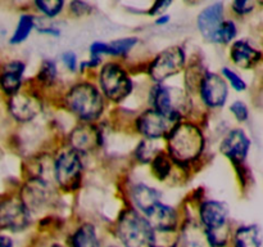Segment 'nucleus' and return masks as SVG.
<instances>
[{
  "label": "nucleus",
  "instance_id": "nucleus-6",
  "mask_svg": "<svg viewBox=\"0 0 263 247\" xmlns=\"http://www.w3.org/2000/svg\"><path fill=\"white\" fill-rule=\"evenodd\" d=\"M84 164L81 154L69 147L62 149L54 157V183L64 192H74L81 187Z\"/></svg>",
  "mask_w": 263,
  "mask_h": 247
},
{
  "label": "nucleus",
  "instance_id": "nucleus-13",
  "mask_svg": "<svg viewBox=\"0 0 263 247\" xmlns=\"http://www.w3.org/2000/svg\"><path fill=\"white\" fill-rule=\"evenodd\" d=\"M43 100L40 95L32 92L17 93L8 99V110L10 116L18 122H31L43 112Z\"/></svg>",
  "mask_w": 263,
  "mask_h": 247
},
{
  "label": "nucleus",
  "instance_id": "nucleus-37",
  "mask_svg": "<svg viewBox=\"0 0 263 247\" xmlns=\"http://www.w3.org/2000/svg\"><path fill=\"white\" fill-rule=\"evenodd\" d=\"M37 31L40 33H45V35H50V36H61V30L57 28L55 26L50 25V26H36Z\"/></svg>",
  "mask_w": 263,
  "mask_h": 247
},
{
  "label": "nucleus",
  "instance_id": "nucleus-41",
  "mask_svg": "<svg viewBox=\"0 0 263 247\" xmlns=\"http://www.w3.org/2000/svg\"><path fill=\"white\" fill-rule=\"evenodd\" d=\"M108 247H118V246H108Z\"/></svg>",
  "mask_w": 263,
  "mask_h": 247
},
{
  "label": "nucleus",
  "instance_id": "nucleus-23",
  "mask_svg": "<svg viewBox=\"0 0 263 247\" xmlns=\"http://www.w3.org/2000/svg\"><path fill=\"white\" fill-rule=\"evenodd\" d=\"M36 27V18L33 17L30 13H25L20 17L18 20L17 26L14 28V32L10 36L9 43L12 45H18V44H22L23 41L27 40L28 36L31 35L33 28Z\"/></svg>",
  "mask_w": 263,
  "mask_h": 247
},
{
  "label": "nucleus",
  "instance_id": "nucleus-32",
  "mask_svg": "<svg viewBox=\"0 0 263 247\" xmlns=\"http://www.w3.org/2000/svg\"><path fill=\"white\" fill-rule=\"evenodd\" d=\"M230 112L234 116L236 121L239 122H246L249 118V108L243 100H235L231 103L230 105Z\"/></svg>",
  "mask_w": 263,
  "mask_h": 247
},
{
  "label": "nucleus",
  "instance_id": "nucleus-40",
  "mask_svg": "<svg viewBox=\"0 0 263 247\" xmlns=\"http://www.w3.org/2000/svg\"><path fill=\"white\" fill-rule=\"evenodd\" d=\"M51 247H63V246H61V244H54V246H51Z\"/></svg>",
  "mask_w": 263,
  "mask_h": 247
},
{
  "label": "nucleus",
  "instance_id": "nucleus-2",
  "mask_svg": "<svg viewBox=\"0 0 263 247\" xmlns=\"http://www.w3.org/2000/svg\"><path fill=\"white\" fill-rule=\"evenodd\" d=\"M64 105L81 122L94 123L103 116L105 98L99 86L90 81H79L67 89L63 97Z\"/></svg>",
  "mask_w": 263,
  "mask_h": 247
},
{
  "label": "nucleus",
  "instance_id": "nucleus-33",
  "mask_svg": "<svg viewBox=\"0 0 263 247\" xmlns=\"http://www.w3.org/2000/svg\"><path fill=\"white\" fill-rule=\"evenodd\" d=\"M61 61L63 63V66L66 67L67 71H69L71 74H74L77 72V69H80V63L79 59H77V56L74 51L67 50L64 51L61 56Z\"/></svg>",
  "mask_w": 263,
  "mask_h": 247
},
{
  "label": "nucleus",
  "instance_id": "nucleus-36",
  "mask_svg": "<svg viewBox=\"0 0 263 247\" xmlns=\"http://www.w3.org/2000/svg\"><path fill=\"white\" fill-rule=\"evenodd\" d=\"M170 5H171V2H163V0H162V2L154 3L153 7H152L151 10H149V14L151 15L164 14V10H166Z\"/></svg>",
  "mask_w": 263,
  "mask_h": 247
},
{
  "label": "nucleus",
  "instance_id": "nucleus-34",
  "mask_svg": "<svg viewBox=\"0 0 263 247\" xmlns=\"http://www.w3.org/2000/svg\"><path fill=\"white\" fill-rule=\"evenodd\" d=\"M256 8V3L249 2V0H240V2H234L231 4V9L238 15H247L252 13Z\"/></svg>",
  "mask_w": 263,
  "mask_h": 247
},
{
  "label": "nucleus",
  "instance_id": "nucleus-17",
  "mask_svg": "<svg viewBox=\"0 0 263 247\" xmlns=\"http://www.w3.org/2000/svg\"><path fill=\"white\" fill-rule=\"evenodd\" d=\"M25 72L26 63L23 61L12 59L5 62L0 68V90L9 98L20 93Z\"/></svg>",
  "mask_w": 263,
  "mask_h": 247
},
{
  "label": "nucleus",
  "instance_id": "nucleus-28",
  "mask_svg": "<svg viewBox=\"0 0 263 247\" xmlns=\"http://www.w3.org/2000/svg\"><path fill=\"white\" fill-rule=\"evenodd\" d=\"M238 35V26L233 20H225L222 25L218 28L217 33L215 35L213 43L220 44V45H228L233 43Z\"/></svg>",
  "mask_w": 263,
  "mask_h": 247
},
{
  "label": "nucleus",
  "instance_id": "nucleus-1",
  "mask_svg": "<svg viewBox=\"0 0 263 247\" xmlns=\"http://www.w3.org/2000/svg\"><path fill=\"white\" fill-rule=\"evenodd\" d=\"M166 152L177 166H187L197 161L205 148V136L200 126L181 120L166 138Z\"/></svg>",
  "mask_w": 263,
  "mask_h": 247
},
{
  "label": "nucleus",
  "instance_id": "nucleus-8",
  "mask_svg": "<svg viewBox=\"0 0 263 247\" xmlns=\"http://www.w3.org/2000/svg\"><path fill=\"white\" fill-rule=\"evenodd\" d=\"M186 53L181 45H171L159 51L148 66V75L154 84H164L168 79L184 71Z\"/></svg>",
  "mask_w": 263,
  "mask_h": 247
},
{
  "label": "nucleus",
  "instance_id": "nucleus-18",
  "mask_svg": "<svg viewBox=\"0 0 263 247\" xmlns=\"http://www.w3.org/2000/svg\"><path fill=\"white\" fill-rule=\"evenodd\" d=\"M143 215L153 231H176L179 225V211L167 203H157Z\"/></svg>",
  "mask_w": 263,
  "mask_h": 247
},
{
  "label": "nucleus",
  "instance_id": "nucleus-20",
  "mask_svg": "<svg viewBox=\"0 0 263 247\" xmlns=\"http://www.w3.org/2000/svg\"><path fill=\"white\" fill-rule=\"evenodd\" d=\"M130 198L134 208L138 210L139 213L145 214L154 205L162 202V193L157 188L151 187L145 183H138L131 187Z\"/></svg>",
  "mask_w": 263,
  "mask_h": 247
},
{
  "label": "nucleus",
  "instance_id": "nucleus-16",
  "mask_svg": "<svg viewBox=\"0 0 263 247\" xmlns=\"http://www.w3.org/2000/svg\"><path fill=\"white\" fill-rule=\"evenodd\" d=\"M225 21V5L223 3H212L198 14L197 26L200 35L210 43H213L215 35Z\"/></svg>",
  "mask_w": 263,
  "mask_h": 247
},
{
  "label": "nucleus",
  "instance_id": "nucleus-35",
  "mask_svg": "<svg viewBox=\"0 0 263 247\" xmlns=\"http://www.w3.org/2000/svg\"><path fill=\"white\" fill-rule=\"evenodd\" d=\"M92 7L86 2H72L69 4V12L76 17H84L91 13Z\"/></svg>",
  "mask_w": 263,
  "mask_h": 247
},
{
  "label": "nucleus",
  "instance_id": "nucleus-30",
  "mask_svg": "<svg viewBox=\"0 0 263 247\" xmlns=\"http://www.w3.org/2000/svg\"><path fill=\"white\" fill-rule=\"evenodd\" d=\"M36 9L45 17L54 18L62 13L64 8L63 0H37L35 2Z\"/></svg>",
  "mask_w": 263,
  "mask_h": 247
},
{
  "label": "nucleus",
  "instance_id": "nucleus-26",
  "mask_svg": "<svg viewBox=\"0 0 263 247\" xmlns=\"http://www.w3.org/2000/svg\"><path fill=\"white\" fill-rule=\"evenodd\" d=\"M139 43L138 38H121L108 43V56L126 57Z\"/></svg>",
  "mask_w": 263,
  "mask_h": 247
},
{
  "label": "nucleus",
  "instance_id": "nucleus-9",
  "mask_svg": "<svg viewBox=\"0 0 263 247\" xmlns=\"http://www.w3.org/2000/svg\"><path fill=\"white\" fill-rule=\"evenodd\" d=\"M149 102L154 110L181 118L190 105V99L184 90L166 84H154L151 87Z\"/></svg>",
  "mask_w": 263,
  "mask_h": 247
},
{
  "label": "nucleus",
  "instance_id": "nucleus-38",
  "mask_svg": "<svg viewBox=\"0 0 263 247\" xmlns=\"http://www.w3.org/2000/svg\"><path fill=\"white\" fill-rule=\"evenodd\" d=\"M0 247H13L12 238H9V237L0 234Z\"/></svg>",
  "mask_w": 263,
  "mask_h": 247
},
{
  "label": "nucleus",
  "instance_id": "nucleus-39",
  "mask_svg": "<svg viewBox=\"0 0 263 247\" xmlns=\"http://www.w3.org/2000/svg\"><path fill=\"white\" fill-rule=\"evenodd\" d=\"M168 21H170V15L168 14H162V15H159L158 18H157L156 25H166V23H168Z\"/></svg>",
  "mask_w": 263,
  "mask_h": 247
},
{
  "label": "nucleus",
  "instance_id": "nucleus-14",
  "mask_svg": "<svg viewBox=\"0 0 263 247\" xmlns=\"http://www.w3.org/2000/svg\"><path fill=\"white\" fill-rule=\"evenodd\" d=\"M102 146V131L95 123L81 122L68 135V147L79 154H89Z\"/></svg>",
  "mask_w": 263,
  "mask_h": 247
},
{
  "label": "nucleus",
  "instance_id": "nucleus-27",
  "mask_svg": "<svg viewBox=\"0 0 263 247\" xmlns=\"http://www.w3.org/2000/svg\"><path fill=\"white\" fill-rule=\"evenodd\" d=\"M157 140L143 139L135 149V157L141 164H151L154 157L161 152L159 147L156 146Z\"/></svg>",
  "mask_w": 263,
  "mask_h": 247
},
{
  "label": "nucleus",
  "instance_id": "nucleus-25",
  "mask_svg": "<svg viewBox=\"0 0 263 247\" xmlns=\"http://www.w3.org/2000/svg\"><path fill=\"white\" fill-rule=\"evenodd\" d=\"M37 84L43 87H50L58 80V66L54 59H44L41 62V66L39 68L37 76Z\"/></svg>",
  "mask_w": 263,
  "mask_h": 247
},
{
  "label": "nucleus",
  "instance_id": "nucleus-10",
  "mask_svg": "<svg viewBox=\"0 0 263 247\" xmlns=\"http://www.w3.org/2000/svg\"><path fill=\"white\" fill-rule=\"evenodd\" d=\"M181 120L182 118L179 116L167 115L151 107L136 117L135 129L144 139L159 140L162 138L166 139L176 123Z\"/></svg>",
  "mask_w": 263,
  "mask_h": 247
},
{
  "label": "nucleus",
  "instance_id": "nucleus-15",
  "mask_svg": "<svg viewBox=\"0 0 263 247\" xmlns=\"http://www.w3.org/2000/svg\"><path fill=\"white\" fill-rule=\"evenodd\" d=\"M251 146L252 142L246 130L240 128H234L221 140L220 151L235 166H239V165H243L248 157Z\"/></svg>",
  "mask_w": 263,
  "mask_h": 247
},
{
  "label": "nucleus",
  "instance_id": "nucleus-22",
  "mask_svg": "<svg viewBox=\"0 0 263 247\" xmlns=\"http://www.w3.org/2000/svg\"><path fill=\"white\" fill-rule=\"evenodd\" d=\"M71 247H100L97 228L91 223H84L77 226L69 237Z\"/></svg>",
  "mask_w": 263,
  "mask_h": 247
},
{
  "label": "nucleus",
  "instance_id": "nucleus-29",
  "mask_svg": "<svg viewBox=\"0 0 263 247\" xmlns=\"http://www.w3.org/2000/svg\"><path fill=\"white\" fill-rule=\"evenodd\" d=\"M179 242L177 231H153L151 247H177Z\"/></svg>",
  "mask_w": 263,
  "mask_h": 247
},
{
  "label": "nucleus",
  "instance_id": "nucleus-19",
  "mask_svg": "<svg viewBox=\"0 0 263 247\" xmlns=\"http://www.w3.org/2000/svg\"><path fill=\"white\" fill-rule=\"evenodd\" d=\"M230 58L235 66L243 69L253 68L261 62L262 51L246 39H240L231 44Z\"/></svg>",
  "mask_w": 263,
  "mask_h": 247
},
{
  "label": "nucleus",
  "instance_id": "nucleus-7",
  "mask_svg": "<svg viewBox=\"0 0 263 247\" xmlns=\"http://www.w3.org/2000/svg\"><path fill=\"white\" fill-rule=\"evenodd\" d=\"M20 197L31 215L50 211L58 202V192L54 183L39 178H27L21 188Z\"/></svg>",
  "mask_w": 263,
  "mask_h": 247
},
{
  "label": "nucleus",
  "instance_id": "nucleus-21",
  "mask_svg": "<svg viewBox=\"0 0 263 247\" xmlns=\"http://www.w3.org/2000/svg\"><path fill=\"white\" fill-rule=\"evenodd\" d=\"M263 233L257 224L240 225L233 234L234 247H262Z\"/></svg>",
  "mask_w": 263,
  "mask_h": 247
},
{
  "label": "nucleus",
  "instance_id": "nucleus-24",
  "mask_svg": "<svg viewBox=\"0 0 263 247\" xmlns=\"http://www.w3.org/2000/svg\"><path fill=\"white\" fill-rule=\"evenodd\" d=\"M175 165L176 164H175L174 160L168 156V153L161 151L156 157H154L153 161L151 162L152 174H153L154 178H157L158 180L164 182V180H167L171 177Z\"/></svg>",
  "mask_w": 263,
  "mask_h": 247
},
{
  "label": "nucleus",
  "instance_id": "nucleus-3",
  "mask_svg": "<svg viewBox=\"0 0 263 247\" xmlns=\"http://www.w3.org/2000/svg\"><path fill=\"white\" fill-rule=\"evenodd\" d=\"M200 225L211 247H223L229 239V206L218 200H205L199 206Z\"/></svg>",
  "mask_w": 263,
  "mask_h": 247
},
{
  "label": "nucleus",
  "instance_id": "nucleus-11",
  "mask_svg": "<svg viewBox=\"0 0 263 247\" xmlns=\"http://www.w3.org/2000/svg\"><path fill=\"white\" fill-rule=\"evenodd\" d=\"M31 213L20 196L0 198V229L8 232H22L31 224Z\"/></svg>",
  "mask_w": 263,
  "mask_h": 247
},
{
  "label": "nucleus",
  "instance_id": "nucleus-12",
  "mask_svg": "<svg viewBox=\"0 0 263 247\" xmlns=\"http://www.w3.org/2000/svg\"><path fill=\"white\" fill-rule=\"evenodd\" d=\"M198 94L205 107L218 110L228 102L229 84L221 74L207 71L200 80Z\"/></svg>",
  "mask_w": 263,
  "mask_h": 247
},
{
  "label": "nucleus",
  "instance_id": "nucleus-5",
  "mask_svg": "<svg viewBox=\"0 0 263 247\" xmlns=\"http://www.w3.org/2000/svg\"><path fill=\"white\" fill-rule=\"evenodd\" d=\"M98 86L107 100L121 103L133 93L134 82L127 69L118 62L103 63L98 74Z\"/></svg>",
  "mask_w": 263,
  "mask_h": 247
},
{
  "label": "nucleus",
  "instance_id": "nucleus-31",
  "mask_svg": "<svg viewBox=\"0 0 263 247\" xmlns=\"http://www.w3.org/2000/svg\"><path fill=\"white\" fill-rule=\"evenodd\" d=\"M221 75H222L223 79L226 80V82H228L234 90H236V92H244V90H247V87H248L246 80H244L240 75L236 74L234 69H231L230 67H223V68L221 69Z\"/></svg>",
  "mask_w": 263,
  "mask_h": 247
},
{
  "label": "nucleus",
  "instance_id": "nucleus-4",
  "mask_svg": "<svg viewBox=\"0 0 263 247\" xmlns=\"http://www.w3.org/2000/svg\"><path fill=\"white\" fill-rule=\"evenodd\" d=\"M116 234L125 247H151L153 229L143 214L130 207L118 216Z\"/></svg>",
  "mask_w": 263,
  "mask_h": 247
}]
</instances>
